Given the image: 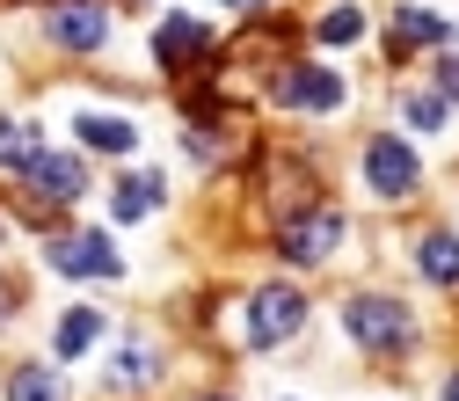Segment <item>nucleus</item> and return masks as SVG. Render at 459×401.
Here are the masks:
<instances>
[{"label": "nucleus", "instance_id": "obj_3", "mask_svg": "<svg viewBox=\"0 0 459 401\" xmlns=\"http://www.w3.org/2000/svg\"><path fill=\"white\" fill-rule=\"evenodd\" d=\"M307 328V292L299 284H263V292H248V351H277V343H292Z\"/></svg>", "mask_w": 459, "mask_h": 401}, {"label": "nucleus", "instance_id": "obj_15", "mask_svg": "<svg viewBox=\"0 0 459 401\" xmlns=\"http://www.w3.org/2000/svg\"><path fill=\"white\" fill-rule=\"evenodd\" d=\"M445 37H459L445 15H430V8H401L394 15V51H423V44H445Z\"/></svg>", "mask_w": 459, "mask_h": 401}, {"label": "nucleus", "instance_id": "obj_20", "mask_svg": "<svg viewBox=\"0 0 459 401\" xmlns=\"http://www.w3.org/2000/svg\"><path fill=\"white\" fill-rule=\"evenodd\" d=\"M437 88H445V102H459V59H445V66H437Z\"/></svg>", "mask_w": 459, "mask_h": 401}, {"label": "nucleus", "instance_id": "obj_5", "mask_svg": "<svg viewBox=\"0 0 459 401\" xmlns=\"http://www.w3.org/2000/svg\"><path fill=\"white\" fill-rule=\"evenodd\" d=\"M270 95L284 102V109H342V95H351V81H335L328 66H284L277 81H270Z\"/></svg>", "mask_w": 459, "mask_h": 401}, {"label": "nucleus", "instance_id": "obj_8", "mask_svg": "<svg viewBox=\"0 0 459 401\" xmlns=\"http://www.w3.org/2000/svg\"><path fill=\"white\" fill-rule=\"evenodd\" d=\"M44 37L59 44V51H102L109 15L95 8V0H59V8H51V22H44Z\"/></svg>", "mask_w": 459, "mask_h": 401}, {"label": "nucleus", "instance_id": "obj_24", "mask_svg": "<svg viewBox=\"0 0 459 401\" xmlns=\"http://www.w3.org/2000/svg\"><path fill=\"white\" fill-rule=\"evenodd\" d=\"M0 314H8V284H0Z\"/></svg>", "mask_w": 459, "mask_h": 401}, {"label": "nucleus", "instance_id": "obj_16", "mask_svg": "<svg viewBox=\"0 0 459 401\" xmlns=\"http://www.w3.org/2000/svg\"><path fill=\"white\" fill-rule=\"evenodd\" d=\"M8 401H66L59 365H22V372L8 379Z\"/></svg>", "mask_w": 459, "mask_h": 401}, {"label": "nucleus", "instance_id": "obj_2", "mask_svg": "<svg viewBox=\"0 0 459 401\" xmlns=\"http://www.w3.org/2000/svg\"><path fill=\"white\" fill-rule=\"evenodd\" d=\"M335 248H342V212H335V205H299V212H284L277 256L292 263V270H321Z\"/></svg>", "mask_w": 459, "mask_h": 401}, {"label": "nucleus", "instance_id": "obj_9", "mask_svg": "<svg viewBox=\"0 0 459 401\" xmlns=\"http://www.w3.org/2000/svg\"><path fill=\"white\" fill-rule=\"evenodd\" d=\"M160 197H168V176H160V168H125V176L109 183V212H117V226L153 219V212H160Z\"/></svg>", "mask_w": 459, "mask_h": 401}, {"label": "nucleus", "instance_id": "obj_17", "mask_svg": "<svg viewBox=\"0 0 459 401\" xmlns=\"http://www.w3.org/2000/svg\"><path fill=\"white\" fill-rule=\"evenodd\" d=\"M44 139H37V125H22V118H0V168H15L22 176V161L37 153Z\"/></svg>", "mask_w": 459, "mask_h": 401}, {"label": "nucleus", "instance_id": "obj_10", "mask_svg": "<svg viewBox=\"0 0 459 401\" xmlns=\"http://www.w3.org/2000/svg\"><path fill=\"white\" fill-rule=\"evenodd\" d=\"M153 59H160L168 74H190L197 59H212V37H204V22H197V15H168V22L153 30Z\"/></svg>", "mask_w": 459, "mask_h": 401}, {"label": "nucleus", "instance_id": "obj_14", "mask_svg": "<svg viewBox=\"0 0 459 401\" xmlns=\"http://www.w3.org/2000/svg\"><path fill=\"white\" fill-rule=\"evenodd\" d=\"M416 270L430 284H459V234H452V226H430V234L416 241Z\"/></svg>", "mask_w": 459, "mask_h": 401}, {"label": "nucleus", "instance_id": "obj_19", "mask_svg": "<svg viewBox=\"0 0 459 401\" xmlns=\"http://www.w3.org/2000/svg\"><path fill=\"white\" fill-rule=\"evenodd\" d=\"M401 125H409V132H437L445 125V102L423 95V88H409V95H401Z\"/></svg>", "mask_w": 459, "mask_h": 401}, {"label": "nucleus", "instance_id": "obj_6", "mask_svg": "<svg viewBox=\"0 0 459 401\" xmlns=\"http://www.w3.org/2000/svg\"><path fill=\"white\" fill-rule=\"evenodd\" d=\"M365 183H372L379 197H409V190L423 183V161L409 153V139H394V132H386V139L365 146Z\"/></svg>", "mask_w": 459, "mask_h": 401}, {"label": "nucleus", "instance_id": "obj_11", "mask_svg": "<svg viewBox=\"0 0 459 401\" xmlns=\"http://www.w3.org/2000/svg\"><path fill=\"white\" fill-rule=\"evenodd\" d=\"M102 379L117 387V394H146V387L160 379V351H153L146 336H125L117 351H109V372H102Z\"/></svg>", "mask_w": 459, "mask_h": 401}, {"label": "nucleus", "instance_id": "obj_13", "mask_svg": "<svg viewBox=\"0 0 459 401\" xmlns=\"http://www.w3.org/2000/svg\"><path fill=\"white\" fill-rule=\"evenodd\" d=\"M102 328H109V321H102L95 307H66V314H59V328H51V358L66 365V358L95 351V336H102Z\"/></svg>", "mask_w": 459, "mask_h": 401}, {"label": "nucleus", "instance_id": "obj_4", "mask_svg": "<svg viewBox=\"0 0 459 401\" xmlns=\"http://www.w3.org/2000/svg\"><path fill=\"white\" fill-rule=\"evenodd\" d=\"M44 263L59 277H125V256L109 234H95V226H66V234L44 241Z\"/></svg>", "mask_w": 459, "mask_h": 401}, {"label": "nucleus", "instance_id": "obj_18", "mask_svg": "<svg viewBox=\"0 0 459 401\" xmlns=\"http://www.w3.org/2000/svg\"><path fill=\"white\" fill-rule=\"evenodd\" d=\"M314 37H321V44H328V51H351V44H358V37H365V8H328V15H321V30H314Z\"/></svg>", "mask_w": 459, "mask_h": 401}, {"label": "nucleus", "instance_id": "obj_22", "mask_svg": "<svg viewBox=\"0 0 459 401\" xmlns=\"http://www.w3.org/2000/svg\"><path fill=\"white\" fill-rule=\"evenodd\" d=\"M226 8H263V0H226Z\"/></svg>", "mask_w": 459, "mask_h": 401}, {"label": "nucleus", "instance_id": "obj_25", "mask_svg": "<svg viewBox=\"0 0 459 401\" xmlns=\"http://www.w3.org/2000/svg\"><path fill=\"white\" fill-rule=\"evenodd\" d=\"M0 241H8V219H0Z\"/></svg>", "mask_w": 459, "mask_h": 401}, {"label": "nucleus", "instance_id": "obj_1", "mask_svg": "<svg viewBox=\"0 0 459 401\" xmlns=\"http://www.w3.org/2000/svg\"><path fill=\"white\" fill-rule=\"evenodd\" d=\"M342 336L372 358H401V351H416V307L394 292H351L342 300Z\"/></svg>", "mask_w": 459, "mask_h": 401}, {"label": "nucleus", "instance_id": "obj_12", "mask_svg": "<svg viewBox=\"0 0 459 401\" xmlns=\"http://www.w3.org/2000/svg\"><path fill=\"white\" fill-rule=\"evenodd\" d=\"M74 139L95 146V153H139V125H132V118H102V109H81V118H74Z\"/></svg>", "mask_w": 459, "mask_h": 401}, {"label": "nucleus", "instance_id": "obj_23", "mask_svg": "<svg viewBox=\"0 0 459 401\" xmlns=\"http://www.w3.org/2000/svg\"><path fill=\"white\" fill-rule=\"evenodd\" d=\"M197 401H234V394H197Z\"/></svg>", "mask_w": 459, "mask_h": 401}, {"label": "nucleus", "instance_id": "obj_21", "mask_svg": "<svg viewBox=\"0 0 459 401\" xmlns=\"http://www.w3.org/2000/svg\"><path fill=\"white\" fill-rule=\"evenodd\" d=\"M437 401H459V372H452V379H445V387H437Z\"/></svg>", "mask_w": 459, "mask_h": 401}, {"label": "nucleus", "instance_id": "obj_7", "mask_svg": "<svg viewBox=\"0 0 459 401\" xmlns=\"http://www.w3.org/2000/svg\"><path fill=\"white\" fill-rule=\"evenodd\" d=\"M22 176H30V190H37V197L74 205V197L88 190V161H81V153H59V146H37V153L22 161Z\"/></svg>", "mask_w": 459, "mask_h": 401}]
</instances>
